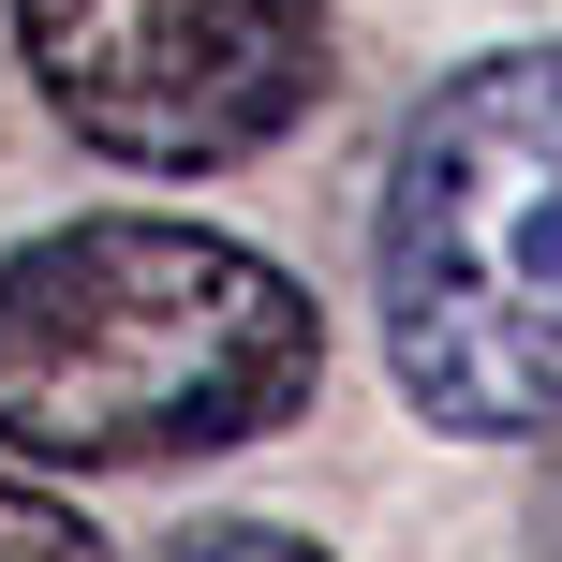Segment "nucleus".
Wrapping results in <instances>:
<instances>
[{"instance_id":"f257e3e1","label":"nucleus","mask_w":562,"mask_h":562,"mask_svg":"<svg viewBox=\"0 0 562 562\" xmlns=\"http://www.w3.org/2000/svg\"><path fill=\"white\" fill-rule=\"evenodd\" d=\"M326 370V326L252 237L89 207L0 252V445L45 474H178L267 445Z\"/></svg>"},{"instance_id":"7ed1b4c3","label":"nucleus","mask_w":562,"mask_h":562,"mask_svg":"<svg viewBox=\"0 0 562 562\" xmlns=\"http://www.w3.org/2000/svg\"><path fill=\"white\" fill-rule=\"evenodd\" d=\"M15 59L75 148L207 178L326 104V0H15Z\"/></svg>"},{"instance_id":"f03ea898","label":"nucleus","mask_w":562,"mask_h":562,"mask_svg":"<svg viewBox=\"0 0 562 562\" xmlns=\"http://www.w3.org/2000/svg\"><path fill=\"white\" fill-rule=\"evenodd\" d=\"M385 370L445 445L562 429V45L459 59L385 148L370 207Z\"/></svg>"},{"instance_id":"423d86ee","label":"nucleus","mask_w":562,"mask_h":562,"mask_svg":"<svg viewBox=\"0 0 562 562\" xmlns=\"http://www.w3.org/2000/svg\"><path fill=\"white\" fill-rule=\"evenodd\" d=\"M533 562H562V459H548V504H533Z\"/></svg>"},{"instance_id":"20e7f679","label":"nucleus","mask_w":562,"mask_h":562,"mask_svg":"<svg viewBox=\"0 0 562 562\" xmlns=\"http://www.w3.org/2000/svg\"><path fill=\"white\" fill-rule=\"evenodd\" d=\"M0 562H119L104 533H89L59 488H30V474H0Z\"/></svg>"},{"instance_id":"39448f33","label":"nucleus","mask_w":562,"mask_h":562,"mask_svg":"<svg viewBox=\"0 0 562 562\" xmlns=\"http://www.w3.org/2000/svg\"><path fill=\"white\" fill-rule=\"evenodd\" d=\"M148 562H326L311 533H281V518H193L178 548H148Z\"/></svg>"}]
</instances>
